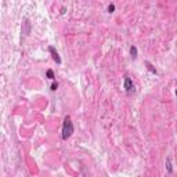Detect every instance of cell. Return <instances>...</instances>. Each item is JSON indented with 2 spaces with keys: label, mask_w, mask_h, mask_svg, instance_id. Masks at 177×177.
<instances>
[{
  "label": "cell",
  "mask_w": 177,
  "mask_h": 177,
  "mask_svg": "<svg viewBox=\"0 0 177 177\" xmlns=\"http://www.w3.org/2000/svg\"><path fill=\"white\" fill-rule=\"evenodd\" d=\"M49 51H50V54H51L53 60H54L57 64H61V58H60V56H58V53H57V50L54 49L53 46H50V47H49Z\"/></svg>",
  "instance_id": "3"
},
{
  "label": "cell",
  "mask_w": 177,
  "mask_h": 177,
  "mask_svg": "<svg viewBox=\"0 0 177 177\" xmlns=\"http://www.w3.org/2000/svg\"><path fill=\"white\" fill-rule=\"evenodd\" d=\"M73 133V123L72 119L69 115H66L64 118V123H63V140H68Z\"/></svg>",
  "instance_id": "1"
},
{
  "label": "cell",
  "mask_w": 177,
  "mask_h": 177,
  "mask_svg": "<svg viewBox=\"0 0 177 177\" xmlns=\"http://www.w3.org/2000/svg\"><path fill=\"white\" fill-rule=\"evenodd\" d=\"M170 159H172L170 156L166 159V169H167V172H169V173H172V172H173V169H172V162H170Z\"/></svg>",
  "instance_id": "6"
},
{
  "label": "cell",
  "mask_w": 177,
  "mask_h": 177,
  "mask_svg": "<svg viewBox=\"0 0 177 177\" xmlns=\"http://www.w3.org/2000/svg\"><path fill=\"white\" fill-rule=\"evenodd\" d=\"M144 64H145V65H147V69H148V71H150V72H152V73H155V75H156V73H158L156 68H155V66L152 65V64L150 63V61H145Z\"/></svg>",
  "instance_id": "5"
},
{
  "label": "cell",
  "mask_w": 177,
  "mask_h": 177,
  "mask_svg": "<svg viewBox=\"0 0 177 177\" xmlns=\"http://www.w3.org/2000/svg\"><path fill=\"white\" fill-rule=\"evenodd\" d=\"M114 10H115V6L114 4H109L108 6V13H114Z\"/></svg>",
  "instance_id": "10"
},
{
  "label": "cell",
  "mask_w": 177,
  "mask_h": 177,
  "mask_svg": "<svg viewBox=\"0 0 177 177\" xmlns=\"http://www.w3.org/2000/svg\"><path fill=\"white\" fill-rule=\"evenodd\" d=\"M130 54L133 58H137V47L136 46H131L130 47Z\"/></svg>",
  "instance_id": "7"
},
{
  "label": "cell",
  "mask_w": 177,
  "mask_h": 177,
  "mask_svg": "<svg viewBox=\"0 0 177 177\" xmlns=\"http://www.w3.org/2000/svg\"><path fill=\"white\" fill-rule=\"evenodd\" d=\"M57 88H58V83H57V82H54V83L51 85V90H53V92H56Z\"/></svg>",
  "instance_id": "9"
},
{
  "label": "cell",
  "mask_w": 177,
  "mask_h": 177,
  "mask_svg": "<svg viewBox=\"0 0 177 177\" xmlns=\"http://www.w3.org/2000/svg\"><path fill=\"white\" fill-rule=\"evenodd\" d=\"M46 75L49 79H54V72H53V69H49V71L46 72Z\"/></svg>",
  "instance_id": "8"
},
{
  "label": "cell",
  "mask_w": 177,
  "mask_h": 177,
  "mask_svg": "<svg viewBox=\"0 0 177 177\" xmlns=\"http://www.w3.org/2000/svg\"><path fill=\"white\" fill-rule=\"evenodd\" d=\"M24 26H25V29H24V32H25V35H29L31 33V22L29 20H24Z\"/></svg>",
  "instance_id": "4"
},
{
  "label": "cell",
  "mask_w": 177,
  "mask_h": 177,
  "mask_svg": "<svg viewBox=\"0 0 177 177\" xmlns=\"http://www.w3.org/2000/svg\"><path fill=\"white\" fill-rule=\"evenodd\" d=\"M176 98H177V90H176Z\"/></svg>",
  "instance_id": "11"
},
{
  "label": "cell",
  "mask_w": 177,
  "mask_h": 177,
  "mask_svg": "<svg viewBox=\"0 0 177 177\" xmlns=\"http://www.w3.org/2000/svg\"><path fill=\"white\" fill-rule=\"evenodd\" d=\"M123 87H125V92L127 93L129 95H130V94H134L136 88H134V83H133L131 78L126 76V78H125V82H123Z\"/></svg>",
  "instance_id": "2"
}]
</instances>
